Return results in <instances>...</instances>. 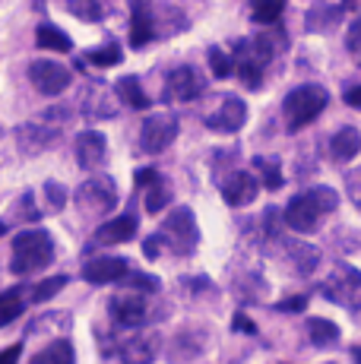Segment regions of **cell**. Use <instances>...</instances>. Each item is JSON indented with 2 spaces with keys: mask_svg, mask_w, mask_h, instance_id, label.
<instances>
[{
  "mask_svg": "<svg viewBox=\"0 0 361 364\" xmlns=\"http://www.w3.org/2000/svg\"><path fill=\"white\" fill-rule=\"evenodd\" d=\"M54 263V237L45 228H29V232L16 235L10 257V272L16 276H32L38 269H48Z\"/></svg>",
  "mask_w": 361,
  "mask_h": 364,
  "instance_id": "cell-1",
  "label": "cell"
},
{
  "mask_svg": "<svg viewBox=\"0 0 361 364\" xmlns=\"http://www.w3.org/2000/svg\"><path fill=\"white\" fill-rule=\"evenodd\" d=\"M67 111L70 108H51V111H41L32 121L19 124L16 127V146L23 156H41L45 149H51L54 143L60 139V130H64L67 121Z\"/></svg>",
  "mask_w": 361,
  "mask_h": 364,
  "instance_id": "cell-2",
  "label": "cell"
},
{
  "mask_svg": "<svg viewBox=\"0 0 361 364\" xmlns=\"http://www.w3.org/2000/svg\"><path fill=\"white\" fill-rule=\"evenodd\" d=\"M276 54V45L269 35H260V38H241L235 41V70H238L241 82L247 89H257L263 82V70H266L269 58Z\"/></svg>",
  "mask_w": 361,
  "mask_h": 364,
  "instance_id": "cell-3",
  "label": "cell"
},
{
  "mask_svg": "<svg viewBox=\"0 0 361 364\" xmlns=\"http://www.w3.org/2000/svg\"><path fill=\"white\" fill-rule=\"evenodd\" d=\"M156 241H158V247L168 244V250L175 257H190L193 250H197V244H200V228H197V219H193L190 209L178 206L175 213L162 222Z\"/></svg>",
  "mask_w": 361,
  "mask_h": 364,
  "instance_id": "cell-4",
  "label": "cell"
},
{
  "mask_svg": "<svg viewBox=\"0 0 361 364\" xmlns=\"http://www.w3.org/2000/svg\"><path fill=\"white\" fill-rule=\"evenodd\" d=\"M326 102H330L326 89L323 86H314V82L291 89V92L286 95V102H282V111H286V127L291 133H298L301 127H308V124L326 108Z\"/></svg>",
  "mask_w": 361,
  "mask_h": 364,
  "instance_id": "cell-5",
  "label": "cell"
},
{
  "mask_svg": "<svg viewBox=\"0 0 361 364\" xmlns=\"http://www.w3.org/2000/svg\"><path fill=\"white\" fill-rule=\"evenodd\" d=\"M73 203L80 206L82 215H89V219H102V215H108L117 203L114 178H111V174H92V178H86L80 187H76Z\"/></svg>",
  "mask_w": 361,
  "mask_h": 364,
  "instance_id": "cell-6",
  "label": "cell"
},
{
  "mask_svg": "<svg viewBox=\"0 0 361 364\" xmlns=\"http://www.w3.org/2000/svg\"><path fill=\"white\" fill-rule=\"evenodd\" d=\"M320 291L333 304L345 307V311H358L361 307V272L355 266H345V263L336 266V269L323 279Z\"/></svg>",
  "mask_w": 361,
  "mask_h": 364,
  "instance_id": "cell-7",
  "label": "cell"
},
{
  "mask_svg": "<svg viewBox=\"0 0 361 364\" xmlns=\"http://www.w3.org/2000/svg\"><path fill=\"white\" fill-rule=\"evenodd\" d=\"M178 117L171 114H149L143 117V127H140V149L146 156H158L165 152L171 143L178 139Z\"/></svg>",
  "mask_w": 361,
  "mask_h": 364,
  "instance_id": "cell-8",
  "label": "cell"
},
{
  "mask_svg": "<svg viewBox=\"0 0 361 364\" xmlns=\"http://www.w3.org/2000/svg\"><path fill=\"white\" fill-rule=\"evenodd\" d=\"M29 82L41 95H60V92H67V86L73 82V73H70V67L58 64V60H32Z\"/></svg>",
  "mask_w": 361,
  "mask_h": 364,
  "instance_id": "cell-9",
  "label": "cell"
},
{
  "mask_svg": "<svg viewBox=\"0 0 361 364\" xmlns=\"http://www.w3.org/2000/svg\"><path fill=\"white\" fill-rule=\"evenodd\" d=\"M146 311H149V298L143 291H127L121 289L114 298L108 301V314L117 326H143Z\"/></svg>",
  "mask_w": 361,
  "mask_h": 364,
  "instance_id": "cell-10",
  "label": "cell"
},
{
  "mask_svg": "<svg viewBox=\"0 0 361 364\" xmlns=\"http://www.w3.org/2000/svg\"><path fill=\"white\" fill-rule=\"evenodd\" d=\"M206 82L203 76L197 73L193 67H175L168 76H165V102H193L197 95H203Z\"/></svg>",
  "mask_w": 361,
  "mask_h": 364,
  "instance_id": "cell-11",
  "label": "cell"
},
{
  "mask_svg": "<svg viewBox=\"0 0 361 364\" xmlns=\"http://www.w3.org/2000/svg\"><path fill=\"white\" fill-rule=\"evenodd\" d=\"M282 215H286L282 222H286L291 232H298V235H311L317 225H320V215H323V213L314 206V200H311V197H308V191H304V193H298V197L289 203L286 213H282Z\"/></svg>",
  "mask_w": 361,
  "mask_h": 364,
  "instance_id": "cell-12",
  "label": "cell"
},
{
  "mask_svg": "<svg viewBox=\"0 0 361 364\" xmlns=\"http://www.w3.org/2000/svg\"><path fill=\"white\" fill-rule=\"evenodd\" d=\"M134 269L127 257H99L82 266V279L92 285H108V282H124V276Z\"/></svg>",
  "mask_w": 361,
  "mask_h": 364,
  "instance_id": "cell-13",
  "label": "cell"
},
{
  "mask_svg": "<svg viewBox=\"0 0 361 364\" xmlns=\"http://www.w3.org/2000/svg\"><path fill=\"white\" fill-rule=\"evenodd\" d=\"M247 121V105L238 99V95H228L225 102L206 117V127L216 133H238Z\"/></svg>",
  "mask_w": 361,
  "mask_h": 364,
  "instance_id": "cell-14",
  "label": "cell"
},
{
  "mask_svg": "<svg viewBox=\"0 0 361 364\" xmlns=\"http://www.w3.org/2000/svg\"><path fill=\"white\" fill-rule=\"evenodd\" d=\"M73 152H76V165L86 168V171H92V168H99L102 162H105L108 139L102 136L99 130H82V133H76Z\"/></svg>",
  "mask_w": 361,
  "mask_h": 364,
  "instance_id": "cell-15",
  "label": "cell"
},
{
  "mask_svg": "<svg viewBox=\"0 0 361 364\" xmlns=\"http://www.w3.org/2000/svg\"><path fill=\"white\" fill-rule=\"evenodd\" d=\"M136 228H140L136 215H134V213H124V215H117V219L102 222V225L95 228V235H92V244H105V247H114V244L130 241V237L136 235Z\"/></svg>",
  "mask_w": 361,
  "mask_h": 364,
  "instance_id": "cell-16",
  "label": "cell"
},
{
  "mask_svg": "<svg viewBox=\"0 0 361 364\" xmlns=\"http://www.w3.org/2000/svg\"><path fill=\"white\" fill-rule=\"evenodd\" d=\"M158 333H140L121 342V361L124 364H152L158 358Z\"/></svg>",
  "mask_w": 361,
  "mask_h": 364,
  "instance_id": "cell-17",
  "label": "cell"
},
{
  "mask_svg": "<svg viewBox=\"0 0 361 364\" xmlns=\"http://www.w3.org/2000/svg\"><path fill=\"white\" fill-rule=\"evenodd\" d=\"M257 193H260V184H257V178L247 171H235L232 178L222 184V200H225L228 206H247V203L257 200Z\"/></svg>",
  "mask_w": 361,
  "mask_h": 364,
  "instance_id": "cell-18",
  "label": "cell"
},
{
  "mask_svg": "<svg viewBox=\"0 0 361 364\" xmlns=\"http://www.w3.org/2000/svg\"><path fill=\"white\" fill-rule=\"evenodd\" d=\"M80 108L89 121H111V117L117 114V99L105 86H92V89H86V95L80 99Z\"/></svg>",
  "mask_w": 361,
  "mask_h": 364,
  "instance_id": "cell-19",
  "label": "cell"
},
{
  "mask_svg": "<svg viewBox=\"0 0 361 364\" xmlns=\"http://www.w3.org/2000/svg\"><path fill=\"white\" fill-rule=\"evenodd\" d=\"M156 19H152L149 6H140V10H130V48H146L149 41H156Z\"/></svg>",
  "mask_w": 361,
  "mask_h": 364,
  "instance_id": "cell-20",
  "label": "cell"
},
{
  "mask_svg": "<svg viewBox=\"0 0 361 364\" xmlns=\"http://www.w3.org/2000/svg\"><path fill=\"white\" fill-rule=\"evenodd\" d=\"M330 152H333L336 162H352V159L361 152V133L355 127H343L339 133H333Z\"/></svg>",
  "mask_w": 361,
  "mask_h": 364,
  "instance_id": "cell-21",
  "label": "cell"
},
{
  "mask_svg": "<svg viewBox=\"0 0 361 364\" xmlns=\"http://www.w3.org/2000/svg\"><path fill=\"white\" fill-rule=\"evenodd\" d=\"M114 89H117V102H124L127 108H134V111L149 108V95L143 92L140 76H121V80L114 82Z\"/></svg>",
  "mask_w": 361,
  "mask_h": 364,
  "instance_id": "cell-22",
  "label": "cell"
},
{
  "mask_svg": "<svg viewBox=\"0 0 361 364\" xmlns=\"http://www.w3.org/2000/svg\"><path fill=\"white\" fill-rule=\"evenodd\" d=\"M36 45L45 48V51H58V54L73 51L70 35H67L64 29H58L54 23H38V29H36Z\"/></svg>",
  "mask_w": 361,
  "mask_h": 364,
  "instance_id": "cell-23",
  "label": "cell"
},
{
  "mask_svg": "<svg viewBox=\"0 0 361 364\" xmlns=\"http://www.w3.org/2000/svg\"><path fill=\"white\" fill-rule=\"evenodd\" d=\"M23 295H29L23 285H13V289L0 291V330H4V326H10L13 320L26 311V298Z\"/></svg>",
  "mask_w": 361,
  "mask_h": 364,
  "instance_id": "cell-24",
  "label": "cell"
},
{
  "mask_svg": "<svg viewBox=\"0 0 361 364\" xmlns=\"http://www.w3.org/2000/svg\"><path fill=\"white\" fill-rule=\"evenodd\" d=\"M29 364H76V352L70 339H58L51 346H45L29 358Z\"/></svg>",
  "mask_w": 361,
  "mask_h": 364,
  "instance_id": "cell-25",
  "label": "cell"
},
{
  "mask_svg": "<svg viewBox=\"0 0 361 364\" xmlns=\"http://www.w3.org/2000/svg\"><path fill=\"white\" fill-rule=\"evenodd\" d=\"M254 168L260 171L266 191H279V187L286 184V178H282V171H279V159L276 156H254Z\"/></svg>",
  "mask_w": 361,
  "mask_h": 364,
  "instance_id": "cell-26",
  "label": "cell"
},
{
  "mask_svg": "<svg viewBox=\"0 0 361 364\" xmlns=\"http://www.w3.org/2000/svg\"><path fill=\"white\" fill-rule=\"evenodd\" d=\"M121 58H124V51H121V45L117 41H105V45H99V48H92V51H86V60L92 67H99V70H105V67H117L121 64Z\"/></svg>",
  "mask_w": 361,
  "mask_h": 364,
  "instance_id": "cell-27",
  "label": "cell"
},
{
  "mask_svg": "<svg viewBox=\"0 0 361 364\" xmlns=\"http://www.w3.org/2000/svg\"><path fill=\"white\" fill-rule=\"evenodd\" d=\"M64 6H67V13H73L82 23H102V19H105L102 0H64Z\"/></svg>",
  "mask_w": 361,
  "mask_h": 364,
  "instance_id": "cell-28",
  "label": "cell"
},
{
  "mask_svg": "<svg viewBox=\"0 0 361 364\" xmlns=\"http://www.w3.org/2000/svg\"><path fill=\"white\" fill-rule=\"evenodd\" d=\"M308 336L314 346L326 348V346H333V342H339V326L333 323V320L314 317V320H308Z\"/></svg>",
  "mask_w": 361,
  "mask_h": 364,
  "instance_id": "cell-29",
  "label": "cell"
},
{
  "mask_svg": "<svg viewBox=\"0 0 361 364\" xmlns=\"http://www.w3.org/2000/svg\"><path fill=\"white\" fill-rule=\"evenodd\" d=\"M282 6H286V0H254L251 16H254V23H260V26H273L276 19L282 16Z\"/></svg>",
  "mask_w": 361,
  "mask_h": 364,
  "instance_id": "cell-30",
  "label": "cell"
},
{
  "mask_svg": "<svg viewBox=\"0 0 361 364\" xmlns=\"http://www.w3.org/2000/svg\"><path fill=\"white\" fill-rule=\"evenodd\" d=\"M158 279L152 276V272H140V269H130L127 276H124V289L127 291H143V295H152V291H158Z\"/></svg>",
  "mask_w": 361,
  "mask_h": 364,
  "instance_id": "cell-31",
  "label": "cell"
},
{
  "mask_svg": "<svg viewBox=\"0 0 361 364\" xmlns=\"http://www.w3.org/2000/svg\"><path fill=\"white\" fill-rule=\"evenodd\" d=\"M168 203H171V187L165 178L156 181L152 187H146V209H149V213H162Z\"/></svg>",
  "mask_w": 361,
  "mask_h": 364,
  "instance_id": "cell-32",
  "label": "cell"
},
{
  "mask_svg": "<svg viewBox=\"0 0 361 364\" xmlns=\"http://www.w3.org/2000/svg\"><path fill=\"white\" fill-rule=\"evenodd\" d=\"M67 282H70L67 276H51V279H45V282H38L36 289L29 291V295H32V301H36V304H45V301L54 298L60 289H67Z\"/></svg>",
  "mask_w": 361,
  "mask_h": 364,
  "instance_id": "cell-33",
  "label": "cell"
},
{
  "mask_svg": "<svg viewBox=\"0 0 361 364\" xmlns=\"http://www.w3.org/2000/svg\"><path fill=\"white\" fill-rule=\"evenodd\" d=\"M339 13H343V6H317V10L308 13V29L311 32H323L326 26L336 23Z\"/></svg>",
  "mask_w": 361,
  "mask_h": 364,
  "instance_id": "cell-34",
  "label": "cell"
},
{
  "mask_svg": "<svg viewBox=\"0 0 361 364\" xmlns=\"http://www.w3.org/2000/svg\"><path fill=\"white\" fill-rule=\"evenodd\" d=\"M206 58H210V70H212V76H216V80H228V76L235 73V60L228 58L222 48H210V51H206Z\"/></svg>",
  "mask_w": 361,
  "mask_h": 364,
  "instance_id": "cell-35",
  "label": "cell"
},
{
  "mask_svg": "<svg viewBox=\"0 0 361 364\" xmlns=\"http://www.w3.org/2000/svg\"><path fill=\"white\" fill-rule=\"evenodd\" d=\"M308 197L314 200V206L320 209V213H333V209L339 206V193L333 191V187H311Z\"/></svg>",
  "mask_w": 361,
  "mask_h": 364,
  "instance_id": "cell-36",
  "label": "cell"
},
{
  "mask_svg": "<svg viewBox=\"0 0 361 364\" xmlns=\"http://www.w3.org/2000/svg\"><path fill=\"white\" fill-rule=\"evenodd\" d=\"M45 206L48 213H60L67 206V187L58 184V181H48L45 184Z\"/></svg>",
  "mask_w": 361,
  "mask_h": 364,
  "instance_id": "cell-37",
  "label": "cell"
},
{
  "mask_svg": "<svg viewBox=\"0 0 361 364\" xmlns=\"http://www.w3.org/2000/svg\"><path fill=\"white\" fill-rule=\"evenodd\" d=\"M295 260H298V269H301V272H311L317 263H320V250L301 244V247H295Z\"/></svg>",
  "mask_w": 361,
  "mask_h": 364,
  "instance_id": "cell-38",
  "label": "cell"
},
{
  "mask_svg": "<svg viewBox=\"0 0 361 364\" xmlns=\"http://www.w3.org/2000/svg\"><path fill=\"white\" fill-rule=\"evenodd\" d=\"M345 48H349V54L355 60H361V19L349 26V32H345Z\"/></svg>",
  "mask_w": 361,
  "mask_h": 364,
  "instance_id": "cell-39",
  "label": "cell"
},
{
  "mask_svg": "<svg viewBox=\"0 0 361 364\" xmlns=\"http://www.w3.org/2000/svg\"><path fill=\"white\" fill-rule=\"evenodd\" d=\"M304 307H308V298H304V295H295V298L279 301V304H276V311H282V314H301Z\"/></svg>",
  "mask_w": 361,
  "mask_h": 364,
  "instance_id": "cell-40",
  "label": "cell"
},
{
  "mask_svg": "<svg viewBox=\"0 0 361 364\" xmlns=\"http://www.w3.org/2000/svg\"><path fill=\"white\" fill-rule=\"evenodd\" d=\"M156 181H162V174H158L156 168H140V171H136V187H152Z\"/></svg>",
  "mask_w": 361,
  "mask_h": 364,
  "instance_id": "cell-41",
  "label": "cell"
},
{
  "mask_svg": "<svg viewBox=\"0 0 361 364\" xmlns=\"http://www.w3.org/2000/svg\"><path fill=\"white\" fill-rule=\"evenodd\" d=\"M349 197H352V203H355V206L361 209V171H352L349 174Z\"/></svg>",
  "mask_w": 361,
  "mask_h": 364,
  "instance_id": "cell-42",
  "label": "cell"
},
{
  "mask_svg": "<svg viewBox=\"0 0 361 364\" xmlns=\"http://www.w3.org/2000/svg\"><path fill=\"white\" fill-rule=\"evenodd\" d=\"M232 326H235L238 333H247V336H254V333H257V326L244 317V314H235V323H232Z\"/></svg>",
  "mask_w": 361,
  "mask_h": 364,
  "instance_id": "cell-43",
  "label": "cell"
},
{
  "mask_svg": "<svg viewBox=\"0 0 361 364\" xmlns=\"http://www.w3.org/2000/svg\"><path fill=\"white\" fill-rule=\"evenodd\" d=\"M19 355H23V348H19V346L4 348V352H0V364H16V361H19Z\"/></svg>",
  "mask_w": 361,
  "mask_h": 364,
  "instance_id": "cell-44",
  "label": "cell"
},
{
  "mask_svg": "<svg viewBox=\"0 0 361 364\" xmlns=\"http://www.w3.org/2000/svg\"><path fill=\"white\" fill-rule=\"evenodd\" d=\"M345 102L352 105V108H361V86H355V89H349L345 92Z\"/></svg>",
  "mask_w": 361,
  "mask_h": 364,
  "instance_id": "cell-45",
  "label": "cell"
},
{
  "mask_svg": "<svg viewBox=\"0 0 361 364\" xmlns=\"http://www.w3.org/2000/svg\"><path fill=\"white\" fill-rule=\"evenodd\" d=\"M130 10H140V6H149V0H127Z\"/></svg>",
  "mask_w": 361,
  "mask_h": 364,
  "instance_id": "cell-46",
  "label": "cell"
},
{
  "mask_svg": "<svg viewBox=\"0 0 361 364\" xmlns=\"http://www.w3.org/2000/svg\"><path fill=\"white\" fill-rule=\"evenodd\" d=\"M45 4H48V0H32V6H36V10H45Z\"/></svg>",
  "mask_w": 361,
  "mask_h": 364,
  "instance_id": "cell-47",
  "label": "cell"
},
{
  "mask_svg": "<svg viewBox=\"0 0 361 364\" xmlns=\"http://www.w3.org/2000/svg\"><path fill=\"white\" fill-rule=\"evenodd\" d=\"M352 358H355V364H361V348H355V352H352Z\"/></svg>",
  "mask_w": 361,
  "mask_h": 364,
  "instance_id": "cell-48",
  "label": "cell"
},
{
  "mask_svg": "<svg viewBox=\"0 0 361 364\" xmlns=\"http://www.w3.org/2000/svg\"><path fill=\"white\" fill-rule=\"evenodd\" d=\"M6 232V222H0V235H4Z\"/></svg>",
  "mask_w": 361,
  "mask_h": 364,
  "instance_id": "cell-49",
  "label": "cell"
}]
</instances>
